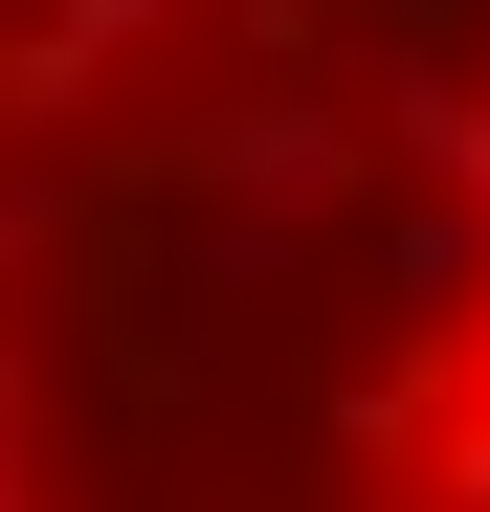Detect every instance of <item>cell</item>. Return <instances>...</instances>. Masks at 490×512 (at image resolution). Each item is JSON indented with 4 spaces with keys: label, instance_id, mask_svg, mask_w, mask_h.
<instances>
[{
    "label": "cell",
    "instance_id": "obj_1",
    "mask_svg": "<svg viewBox=\"0 0 490 512\" xmlns=\"http://www.w3.org/2000/svg\"><path fill=\"white\" fill-rule=\"evenodd\" d=\"M0 512H490V0H0Z\"/></svg>",
    "mask_w": 490,
    "mask_h": 512
}]
</instances>
